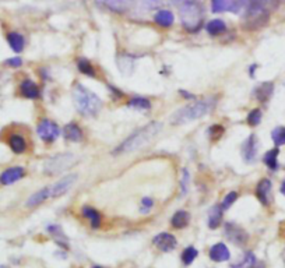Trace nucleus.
<instances>
[{"mask_svg": "<svg viewBox=\"0 0 285 268\" xmlns=\"http://www.w3.org/2000/svg\"><path fill=\"white\" fill-rule=\"evenodd\" d=\"M161 129H163L161 123H148L143 129H140L136 133H133L130 137L126 138L121 146L116 147V150H114V154H127V153H133V151L144 148L157 137V134L161 131Z\"/></svg>", "mask_w": 285, "mask_h": 268, "instance_id": "obj_1", "label": "nucleus"}, {"mask_svg": "<svg viewBox=\"0 0 285 268\" xmlns=\"http://www.w3.org/2000/svg\"><path fill=\"white\" fill-rule=\"evenodd\" d=\"M217 105V98L210 97L196 101L190 105L183 106L178 109L175 114L171 116V123L175 126H182L189 122H193L196 119H200L207 114H210L212 109Z\"/></svg>", "mask_w": 285, "mask_h": 268, "instance_id": "obj_2", "label": "nucleus"}, {"mask_svg": "<svg viewBox=\"0 0 285 268\" xmlns=\"http://www.w3.org/2000/svg\"><path fill=\"white\" fill-rule=\"evenodd\" d=\"M73 101L77 111L84 116H95L102 108V101L91 92L90 89L82 87L81 84L74 85Z\"/></svg>", "mask_w": 285, "mask_h": 268, "instance_id": "obj_3", "label": "nucleus"}, {"mask_svg": "<svg viewBox=\"0 0 285 268\" xmlns=\"http://www.w3.org/2000/svg\"><path fill=\"white\" fill-rule=\"evenodd\" d=\"M180 21L185 30L196 33L203 24V10L196 1H186L180 7Z\"/></svg>", "mask_w": 285, "mask_h": 268, "instance_id": "obj_4", "label": "nucleus"}, {"mask_svg": "<svg viewBox=\"0 0 285 268\" xmlns=\"http://www.w3.org/2000/svg\"><path fill=\"white\" fill-rule=\"evenodd\" d=\"M270 17L269 6L264 4H249L244 13V25L249 30H257L267 24Z\"/></svg>", "mask_w": 285, "mask_h": 268, "instance_id": "obj_5", "label": "nucleus"}, {"mask_svg": "<svg viewBox=\"0 0 285 268\" xmlns=\"http://www.w3.org/2000/svg\"><path fill=\"white\" fill-rule=\"evenodd\" d=\"M74 163H76V156L73 154H57L49 158L45 162V173L49 176H55L70 169Z\"/></svg>", "mask_w": 285, "mask_h": 268, "instance_id": "obj_6", "label": "nucleus"}, {"mask_svg": "<svg viewBox=\"0 0 285 268\" xmlns=\"http://www.w3.org/2000/svg\"><path fill=\"white\" fill-rule=\"evenodd\" d=\"M37 131H38V136L41 137V140L46 141V143L55 141L59 137V134H60L59 126L55 122L49 120V119H43V120L38 123Z\"/></svg>", "mask_w": 285, "mask_h": 268, "instance_id": "obj_7", "label": "nucleus"}, {"mask_svg": "<svg viewBox=\"0 0 285 268\" xmlns=\"http://www.w3.org/2000/svg\"><path fill=\"white\" fill-rule=\"evenodd\" d=\"M76 180H77V175H67L63 179H60L59 182H56L55 185L48 186L49 197L50 198H56V197H60V195L67 193L73 187Z\"/></svg>", "mask_w": 285, "mask_h": 268, "instance_id": "obj_8", "label": "nucleus"}, {"mask_svg": "<svg viewBox=\"0 0 285 268\" xmlns=\"http://www.w3.org/2000/svg\"><path fill=\"white\" fill-rule=\"evenodd\" d=\"M225 235L232 243L238 244V246H244L247 242V237H249L244 229L235 225V224H227L225 225Z\"/></svg>", "mask_w": 285, "mask_h": 268, "instance_id": "obj_9", "label": "nucleus"}, {"mask_svg": "<svg viewBox=\"0 0 285 268\" xmlns=\"http://www.w3.org/2000/svg\"><path fill=\"white\" fill-rule=\"evenodd\" d=\"M257 147H259V143H257V138L254 134L249 136L246 138V141L242 146V156L244 159L247 163H252L256 161V156H257Z\"/></svg>", "mask_w": 285, "mask_h": 268, "instance_id": "obj_10", "label": "nucleus"}, {"mask_svg": "<svg viewBox=\"0 0 285 268\" xmlns=\"http://www.w3.org/2000/svg\"><path fill=\"white\" fill-rule=\"evenodd\" d=\"M154 246H157L161 252H172L175 247H176V237L171 233H166V232H163L160 235H157L153 240Z\"/></svg>", "mask_w": 285, "mask_h": 268, "instance_id": "obj_11", "label": "nucleus"}, {"mask_svg": "<svg viewBox=\"0 0 285 268\" xmlns=\"http://www.w3.org/2000/svg\"><path fill=\"white\" fill-rule=\"evenodd\" d=\"M24 175H25L24 168H21V166L8 168L6 171L1 172V175H0V183L4 185V186L13 185V183H16L17 180L24 178Z\"/></svg>", "mask_w": 285, "mask_h": 268, "instance_id": "obj_12", "label": "nucleus"}, {"mask_svg": "<svg viewBox=\"0 0 285 268\" xmlns=\"http://www.w3.org/2000/svg\"><path fill=\"white\" fill-rule=\"evenodd\" d=\"M271 182L269 179H261L256 187V195L263 205H270L271 203Z\"/></svg>", "mask_w": 285, "mask_h": 268, "instance_id": "obj_13", "label": "nucleus"}, {"mask_svg": "<svg viewBox=\"0 0 285 268\" xmlns=\"http://www.w3.org/2000/svg\"><path fill=\"white\" fill-rule=\"evenodd\" d=\"M20 92L21 95L28 99H37L41 97V91L40 87L33 81V80H24L20 85Z\"/></svg>", "mask_w": 285, "mask_h": 268, "instance_id": "obj_14", "label": "nucleus"}, {"mask_svg": "<svg viewBox=\"0 0 285 268\" xmlns=\"http://www.w3.org/2000/svg\"><path fill=\"white\" fill-rule=\"evenodd\" d=\"M231 254H229L228 247L224 243H217L210 249V259L215 263H222V261H228Z\"/></svg>", "mask_w": 285, "mask_h": 268, "instance_id": "obj_15", "label": "nucleus"}, {"mask_svg": "<svg viewBox=\"0 0 285 268\" xmlns=\"http://www.w3.org/2000/svg\"><path fill=\"white\" fill-rule=\"evenodd\" d=\"M7 143L8 147L11 148V151L16 153V154H23L27 150V141H25V138L21 134H17V133L10 134Z\"/></svg>", "mask_w": 285, "mask_h": 268, "instance_id": "obj_16", "label": "nucleus"}, {"mask_svg": "<svg viewBox=\"0 0 285 268\" xmlns=\"http://www.w3.org/2000/svg\"><path fill=\"white\" fill-rule=\"evenodd\" d=\"M95 1H98L102 6H105V7L114 10V11L123 13V11H126L127 8L130 7L133 0H95Z\"/></svg>", "mask_w": 285, "mask_h": 268, "instance_id": "obj_17", "label": "nucleus"}, {"mask_svg": "<svg viewBox=\"0 0 285 268\" xmlns=\"http://www.w3.org/2000/svg\"><path fill=\"white\" fill-rule=\"evenodd\" d=\"M63 134H65L66 140L73 141V143H79V141H81L82 137H84L82 130L80 129V126H79L77 123H69V124H66Z\"/></svg>", "mask_w": 285, "mask_h": 268, "instance_id": "obj_18", "label": "nucleus"}, {"mask_svg": "<svg viewBox=\"0 0 285 268\" xmlns=\"http://www.w3.org/2000/svg\"><path fill=\"white\" fill-rule=\"evenodd\" d=\"M49 197V191H48V187H45V189H42V190H38L37 193H34L33 195H30V198L27 200V203L25 205L28 207V208H34V207H38V205H41L43 201H46Z\"/></svg>", "mask_w": 285, "mask_h": 268, "instance_id": "obj_19", "label": "nucleus"}, {"mask_svg": "<svg viewBox=\"0 0 285 268\" xmlns=\"http://www.w3.org/2000/svg\"><path fill=\"white\" fill-rule=\"evenodd\" d=\"M273 91H274V84L273 82H263L260 84L257 88H256V98H257V101H260V102H267L271 95H273Z\"/></svg>", "mask_w": 285, "mask_h": 268, "instance_id": "obj_20", "label": "nucleus"}, {"mask_svg": "<svg viewBox=\"0 0 285 268\" xmlns=\"http://www.w3.org/2000/svg\"><path fill=\"white\" fill-rule=\"evenodd\" d=\"M7 42H8V45H10V48L13 49L14 52H17V53H20V52L24 49L25 41H24V37H23L21 34L8 33Z\"/></svg>", "mask_w": 285, "mask_h": 268, "instance_id": "obj_21", "label": "nucleus"}, {"mask_svg": "<svg viewBox=\"0 0 285 268\" xmlns=\"http://www.w3.org/2000/svg\"><path fill=\"white\" fill-rule=\"evenodd\" d=\"M221 221H222V207L214 205L208 211V228L217 229L221 225Z\"/></svg>", "mask_w": 285, "mask_h": 268, "instance_id": "obj_22", "label": "nucleus"}, {"mask_svg": "<svg viewBox=\"0 0 285 268\" xmlns=\"http://www.w3.org/2000/svg\"><path fill=\"white\" fill-rule=\"evenodd\" d=\"M205 30H207V33L210 34L211 37H218V35L227 31V25H225V23L222 20L215 18V20H211L208 24L205 25Z\"/></svg>", "mask_w": 285, "mask_h": 268, "instance_id": "obj_23", "label": "nucleus"}, {"mask_svg": "<svg viewBox=\"0 0 285 268\" xmlns=\"http://www.w3.org/2000/svg\"><path fill=\"white\" fill-rule=\"evenodd\" d=\"M173 14H172V11L169 10H160L157 14L154 16V21L158 25H161V27H165V28H168V27H171L173 24Z\"/></svg>", "mask_w": 285, "mask_h": 268, "instance_id": "obj_24", "label": "nucleus"}, {"mask_svg": "<svg viewBox=\"0 0 285 268\" xmlns=\"http://www.w3.org/2000/svg\"><path fill=\"white\" fill-rule=\"evenodd\" d=\"M81 212L82 217H85V218L90 220L91 227L94 228V229L101 227V214H99L95 208H92V207H82Z\"/></svg>", "mask_w": 285, "mask_h": 268, "instance_id": "obj_25", "label": "nucleus"}, {"mask_svg": "<svg viewBox=\"0 0 285 268\" xmlns=\"http://www.w3.org/2000/svg\"><path fill=\"white\" fill-rule=\"evenodd\" d=\"M189 221H190V215L186 211H176L172 217L171 224L172 227L176 228V229H183V228L188 227Z\"/></svg>", "mask_w": 285, "mask_h": 268, "instance_id": "obj_26", "label": "nucleus"}, {"mask_svg": "<svg viewBox=\"0 0 285 268\" xmlns=\"http://www.w3.org/2000/svg\"><path fill=\"white\" fill-rule=\"evenodd\" d=\"M278 154H280V150L273 148V150L267 151L264 158H263V162L266 163L271 171H276L278 168Z\"/></svg>", "mask_w": 285, "mask_h": 268, "instance_id": "obj_27", "label": "nucleus"}, {"mask_svg": "<svg viewBox=\"0 0 285 268\" xmlns=\"http://www.w3.org/2000/svg\"><path fill=\"white\" fill-rule=\"evenodd\" d=\"M48 230L49 233L55 237V240H56L57 244H60L62 247H67V246H66V236L63 235V232H62L60 227H57V225H50V227H48Z\"/></svg>", "mask_w": 285, "mask_h": 268, "instance_id": "obj_28", "label": "nucleus"}, {"mask_svg": "<svg viewBox=\"0 0 285 268\" xmlns=\"http://www.w3.org/2000/svg\"><path fill=\"white\" fill-rule=\"evenodd\" d=\"M77 66H79V70H80L82 74H85V76H88V77H95V69H94V66L91 65L87 59H80V60L77 62Z\"/></svg>", "mask_w": 285, "mask_h": 268, "instance_id": "obj_29", "label": "nucleus"}, {"mask_svg": "<svg viewBox=\"0 0 285 268\" xmlns=\"http://www.w3.org/2000/svg\"><path fill=\"white\" fill-rule=\"evenodd\" d=\"M271 138H273L274 144L277 147L285 146V127H283V126L276 127L271 133Z\"/></svg>", "mask_w": 285, "mask_h": 268, "instance_id": "obj_30", "label": "nucleus"}, {"mask_svg": "<svg viewBox=\"0 0 285 268\" xmlns=\"http://www.w3.org/2000/svg\"><path fill=\"white\" fill-rule=\"evenodd\" d=\"M129 106L134 109H140V111H147L151 108V102L146 98H133L129 102Z\"/></svg>", "mask_w": 285, "mask_h": 268, "instance_id": "obj_31", "label": "nucleus"}, {"mask_svg": "<svg viewBox=\"0 0 285 268\" xmlns=\"http://www.w3.org/2000/svg\"><path fill=\"white\" fill-rule=\"evenodd\" d=\"M197 256H199V252L196 250L195 247L190 246V247H188V249L183 252V254H182V261H183L186 266H190V264L196 260Z\"/></svg>", "mask_w": 285, "mask_h": 268, "instance_id": "obj_32", "label": "nucleus"}, {"mask_svg": "<svg viewBox=\"0 0 285 268\" xmlns=\"http://www.w3.org/2000/svg\"><path fill=\"white\" fill-rule=\"evenodd\" d=\"M257 263V259H256V256L253 254V253H246L244 257V260L242 263L239 264V266H235V268H253V266Z\"/></svg>", "mask_w": 285, "mask_h": 268, "instance_id": "obj_33", "label": "nucleus"}, {"mask_svg": "<svg viewBox=\"0 0 285 268\" xmlns=\"http://www.w3.org/2000/svg\"><path fill=\"white\" fill-rule=\"evenodd\" d=\"M247 124L249 126H252V127H254V126H257V124H260L261 122V111L260 109H253V111H250V114L247 115Z\"/></svg>", "mask_w": 285, "mask_h": 268, "instance_id": "obj_34", "label": "nucleus"}, {"mask_svg": "<svg viewBox=\"0 0 285 268\" xmlns=\"http://www.w3.org/2000/svg\"><path fill=\"white\" fill-rule=\"evenodd\" d=\"M238 198V193L237 191H231L228 194L225 195V198H224V201H222V210H228L229 207L232 205V204L237 201Z\"/></svg>", "mask_w": 285, "mask_h": 268, "instance_id": "obj_35", "label": "nucleus"}, {"mask_svg": "<svg viewBox=\"0 0 285 268\" xmlns=\"http://www.w3.org/2000/svg\"><path fill=\"white\" fill-rule=\"evenodd\" d=\"M222 133H224V127L220 126V124H214L211 129L208 130V134H210V137H212L214 140H217V138H220L222 136Z\"/></svg>", "mask_w": 285, "mask_h": 268, "instance_id": "obj_36", "label": "nucleus"}, {"mask_svg": "<svg viewBox=\"0 0 285 268\" xmlns=\"http://www.w3.org/2000/svg\"><path fill=\"white\" fill-rule=\"evenodd\" d=\"M153 205H154V201H153L150 197H144V198L141 200V208H140V211L143 212V214H146V212H148L153 208Z\"/></svg>", "mask_w": 285, "mask_h": 268, "instance_id": "obj_37", "label": "nucleus"}, {"mask_svg": "<svg viewBox=\"0 0 285 268\" xmlns=\"http://www.w3.org/2000/svg\"><path fill=\"white\" fill-rule=\"evenodd\" d=\"M188 182H189V172L186 169H183V179H182V194H186L188 191Z\"/></svg>", "mask_w": 285, "mask_h": 268, "instance_id": "obj_38", "label": "nucleus"}, {"mask_svg": "<svg viewBox=\"0 0 285 268\" xmlns=\"http://www.w3.org/2000/svg\"><path fill=\"white\" fill-rule=\"evenodd\" d=\"M6 65H8L10 67H20V66L23 65V60L20 57H11V59H8L7 62H6Z\"/></svg>", "mask_w": 285, "mask_h": 268, "instance_id": "obj_39", "label": "nucleus"}, {"mask_svg": "<svg viewBox=\"0 0 285 268\" xmlns=\"http://www.w3.org/2000/svg\"><path fill=\"white\" fill-rule=\"evenodd\" d=\"M147 6L150 8H157L163 3V0H146Z\"/></svg>", "mask_w": 285, "mask_h": 268, "instance_id": "obj_40", "label": "nucleus"}, {"mask_svg": "<svg viewBox=\"0 0 285 268\" xmlns=\"http://www.w3.org/2000/svg\"><path fill=\"white\" fill-rule=\"evenodd\" d=\"M172 3H175V4H183V3H186V1H195V0H171Z\"/></svg>", "mask_w": 285, "mask_h": 268, "instance_id": "obj_41", "label": "nucleus"}, {"mask_svg": "<svg viewBox=\"0 0 285 268\" xmlns=\"http://www.w3.org/2000/svg\"><path fill=\"white\" fill-rule=\"evenodd\" d=\"M280 191L283 193V194L285 195V180L283 182V185H281V187H280Z\"/></svg>", "mask_w": 285, "mask_h": 268, "instance_id": "obj_42", "label": "nucleus"}, {"mask_svg": "<svg viewBox=\"0 0 285 268\" xmlns=\"http://www.w3.org/2000/svg\"><path fill=\"white\" fill-rule=\"evenodd\" d=\"M91 268H102V267H98V266H95V267H91Z\"/></svg>", "mask_w": 285, "mask_h": 268, "instance_id": "obj_43", "label": "nucleus"}, {"mask_svg": "<svg viewBox=\"0 0 285 268\" xmlns=\"http://www.w3.org/2000/svg\"><path fill=\"white\" fill-rule=\"evenodd\" d=\"M0 268H7V267H0Z\"/></svg>", "mask_w": 285, "mask_h": 268, "instance_id": "obj_44", "label": "nucleus"}]
</instances>
